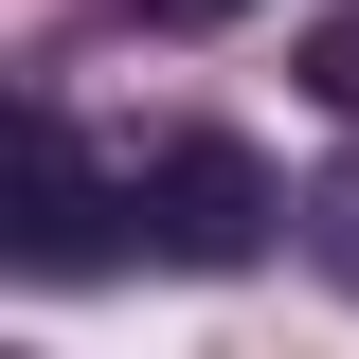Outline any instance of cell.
<instances>
[{
	"instance_id": "6da1fadb",
	"label": "cell",
	"mask_w": 359,
	"mask_h": 359,
	"mask_svg": "<svg viewBox=\"0 0 359 359\" xmlns=\"http://www.w3.org/2000/svg\"><path fill=\"white\" fill-rule=\"evenodd\" d=\"M126 216H144V252H162V269H252L269 216H306V198H269V162H252L233 126H180L162 162L126 180Z\"/></svg>"
},
{
	"instance_id": "7a4b0ae2",
	"label": "cell",
	"mask_w": 359,
	"mask_h": 359,
	"mask_svg": "<svg viewBox=\"0 0 359 359\" xmlns=\"http://www.w3.org/2000/svg\"><path fill=\"white\" fill-rule=\"evenodd\" d=\"M90 252H108V198H90L72 126H54V108H18V269H90Z\"/></svg>"
},
{
	"instance_id": "3957f363",
	"label": "cell",
	"mask_w": 359,
	"mask_h": 359,
	"mask_svg": "<svg viewBox=\"0 0 359 359\" xmlns=\"http://www.w3.org/2000/svg\"><path fill=\"white\" fill-rule=\"evenodd\" d=\"M306 108H341V126H359V0H323V18H306Z\"/></svg>"
},
{
	"instance_id": "277c9868",
	"label": "cell",
	"mask_w": 359,
	"mask_h": 359,
	"mask_svg": "<svg viewBox=\"0 0 359 359\" xmlns=\"http://www.w3.org/2000/svg\"><path fill=\"white\" fill-rule=\"evenodd\" d=\"M306 252H323V269L359 287V162H341V180H306Z\"/></svg>"
},
{
	"instance_id": "5b68a950",
	"label": "cell",
	"mask_w": 359,
	"mask_h": 359,
	"mask_svg": "<svg viewBox=\"0 0 359 359\" xmlns=\"http://www.w3.org/2000/svg\"><path fill=\"white\" fill-rule=\"evenodd\" d=\"M144 18H180V36H198V18H233V0H144Z\"/></svg>"
}]
</instances>
